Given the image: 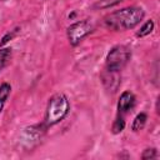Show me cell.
<instances>
[{"label": "cell", "mask_w": 160, "mask_h": 160, "mask_svg": "<svg viewBox=\"0 0 160 160\" xmlns=\"http://www.w3.org/2000/svg\"><path fill=\"white\" fill-rule=\"evenodd\" d=\"M145 16V11L139 6H128L115 10L104 18V24L108 29L115 31H124L134 29Z\"/></svg>", "instance_id": "1"}, {"label": "cell", "mask_w": 160, "mask_h": 160, "mask_svg": "<svg viewBox=\"0 0 160 160\" xmlns=\"http://www.w3.org/2000/svg\"><path fill=\"white\" fill-rule=\"evenodd\" d=\"M69 111H70V102L68 96L62 92L52 95L49 99V102L46 106L44 125L46 128H50L59 124L68 116Z\"/></svg>", "instance_id": "2"}, {"label": "cell", "mask_w": 160, "mask_h": 160, "mask_svg": "<svg viewBox=\"0 0 160 160\" xmlns=\"http://www.w3.org/2000/svg\"><path fill=\"white\" fill-rule=\"evenodd\" d=\"M131 50L125 45H116L111 48V50L106 55V70L111 72L121 71L126 64L130 61Z\"/></svg>", "instance_id": "3"}, {"label": "cell", "mask_w": 160, "mask_h": 160, "mask_svg": "<svg viewBox=\"0 0 160 160\" xmlns=\"http://www.w3.org/2000/svg\"><path fill=\"white\" fill-rule=\"evenodd\" d=\"M94 26L89 20H79L74 24H71L68 30H66V35L69 39V42L71 46H76L79 45L90 32H92Z\"/></svg>", "instance_id": "4"}, {"label": "cell", "mask_w": 160, "mask_h": 160, "mask_svg": "<svg viewBox=\"0 0 160 160\" xmlns=\"http://www.w3.org/2000/svg\"><path fill=\"white\" fill-rule=\"evenodd\" d=\"M135 102H136V98L131 91L126 90L121 92L118 100V115L124 116L126 112H129L135 106Z\"/></svg>", "instance_id": "5"}, {"label": "cell", "mask_w": 160, "mask_h": 160, "mask_svg": "<svg viewBox=\"0 0 160 160\" xmlns=\"http://www.w3.org/2000/svg\"><path fill=\"white\" fill-rule=\"evenodd\" d=\"M10 92H11V85L9 82H1L0 84V112L5 106Z\"/></svg>", "instance_id": "6"}, {"label": "cell", "mask_w": 160, "mask_h": 160, "mask_svg": "<svg viewBox=\"0 0 160 160\" xmlns=\"http://www.w3.org/2000/svg\"><path fill=\"white\" fill-rule=\"evenodd\" d=\"M146 120H148V115H146V112H139V114L134 118V120H132L131 130L135 131V132L139 131V130H141V129L145 126Z\"/></svg>", "instance_id": "7"}, {"label": "cell", "mask_w": 160, "mask_h": 160, "mask_svg": "<svg viewBox=\"0 0 160 160\" xmlns=\"http://www.w3.org/2000/svg\"><path fill=\"white\" fill-rule=\"evenodd\" d=\"M11 55H12V51H11L10 48H1L0 49V72L9 64L10 59H11Z\"/></svg>", "instance_id": "8"}, {"label": "cell", "mask_w": 160, "mask_h": 160, "mask_svg": "<svg viewBox=\"0 0 160 160\" xmlns=\"http://www.w3.org/2000/svg\"><path fill=\"white\" fill-rule=\"evenodd\" d=\"M154 28H155L154 21H152V20H148L146 22H144V25H142V26L140 28V30L136 32V36H138V38L148 36L149 34H151V32H152Z\"/></svg>", "instance_id": "9"}, {"label": "cell", "mask_w": 160, "mask_h": 160, "mask_svg": "<svg viewBox=\"0 0 160 160\" xmlns=\"http://www.w3.org/2000/svg\"><path fill=\"white\" fill-rule=\"evenodd\" d=\"M124 129H125V120H124V116L118 115V118H116L115 121L112 122L111 132H112V134H120Z\"/></svg>", "instance_id": "10"}, {"label": "cell", "mask_w": 160, "mask_h": 160, "mask_svg": "<svg viewBox=\"0 0 160 160\" xmlns=\"http://www.w3.org/2000/svg\"><path fill=\"white\" fill-rule=\"evenodd\" d=\"M121 1L122 0H98L96 4L94 5V8L95 9H109V8L118 5Z\"/></svg>", "instance_id": "11"}, {"label": "cell", "mask_w": 160, "mask_h": 160, "mask_svg": "<svg viewBox=\"0 0 160 160\" xmlns=\"http://www.w3.org/2000/svg\"><path fill=\"white\" fill-rule=\"evenodd\" d=\"M156 156H158V151L155 148H148L141 154V159H144V160L145 159H155Z\"/></svg>", "instance_id": "12"}, {"label": "cell", "mask_w": 160, "mask_h": 160, "mask_svg": "<svg viewBox=\"0 0 160 160\" xmlns=\"http://www.w3.org/2000/svg\"><path fill=\"white\" fill-rule=\"evenodd\" d=\"M16 35V30H12V31H9L4 38H2V40H1V42H0V46H2L4 44H6L9 40H11L14 36Z\"/></svg>", "instance_id": "13"}]
</instances>
